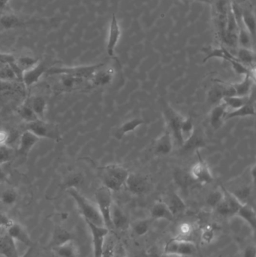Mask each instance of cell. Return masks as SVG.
Instances as JSON below:
<instances>
[{
	"mask_svg": "<svg viewBox=\"0 0 256 257\" xmlns=\"http://www.w3.org/2000/svg\"><path fill=\"white\" fill-rule=\"evenodd\" d=\"M97 169L102 186L111 192L120 191L125 187L130 173L124 166L118 164H107L99 166Z\"/></svg>",
	"mask_w": 256,
	"mask_h": 257,
	"instance_id": "1",
	"label": "cell"
},
{
	"mask_svg": "<svg viewBox=\"0 0 256 257\" xmlns=\"http://www.w3.org/2000/svg\"><path fill=\"white\" fill-rule=\"evenodd\" d=\"M67 193L75 201L77 208L85 222L93 223L98 226H105L103 219L96 202H93L87 199L75 187H69L67 190Z\"/></svg>",
	"mask_w": 256,
	"mask_h": 257,
	"instance_id": "2",
	"label": "cell"
},
{
	"mask_svg": "<svg viewBox=\"0 0 256 257\" xmlns=\"http://www.w3.org/2000/svg\"><path fill=\"white\" fill-rule=\"evenodd\" d=\"M103 63H98L94 65L78 66H57V67L48 68L46 75L48 77L57 75H66L75 78L90 81L93 74L103 66Z\"/></svg>",
	"mask_w": 256,
	"mask_h": 257,
	"instance_id": "3",
	"label": "cell"
},
{
	"mask_svg": "<svg viewBox=\"0 0 256 257\" xmlns=\"http://www.w3.org/2000/svg\"><path fill=\"white\" fill-rule=\"evenodd\" d=\"M112 193L111 190L102 186L97 189L95 194L96 204L103 219L104 224L109 230L114 229L111 220V208L114 202Z\"/></svg>",
	"mask_w": 256,
	"mask_h": 257,
	"instance_id": "4",
	"label": "cell"
},
{
	"mask_svg": "<svg viewBox=\"0 0 256 257\" xmlns=\"http://www.w3.org/2000/svg\"><path fill=\"white\" fill-rule=\"evenodd\" d=\"M26 130L36 135L39 139H50L54 142L61 140V134L55 125L48 123L44 120H38L26 124Z\"/></svg>",
	"mask_w": 256,
	"mask_h": 257,
	"instance_id": "5",
	"label": "cell"
},
{
	"mask_svg": "<svg viewBox=\"0 0 256 257\" xmlns=\"http://www.w3.org/2000/svg\"><path fill=\"white\" fill-rule=\"evenodd\" d=\"M221 188L223 192V198L214 210L223 217H234L243 204L231 191L222 186Z\"/></svg>",
	"mask_w": 256,
	"mask_h": 257,
	"instance_id": "6",
	"label": "cell"
},
{
	"mask_svg": "<svg viewBox=\"0 0 256 257\" xmlns=\"http://www.w3.org/2000/svg\"><path fill=\"white\" fill-rule=\"evenodd\" d=\"M163 114L166 122V128L171 132L174 142L181 145L180 137V128L186 117L182 115L180 112L174 110L168 104L164 105Z\"/></svg>",
	"mask_w": 256,
	"mask_h": 257,
	"instance_id": "7",
	"label": "cell"
},
{
	"mask_svg": "<svg viewBox=\"0 0 256 257\" xmlns=\"http://www.w3.org/2000/svg\"><path fill=\"white\" fill-rule=\"evenodd\" d=\"M239 26L237 20L231 10V5L228 9V20L225 33L221 38L220 41L223 45L228 48H238L237 39H238Z\"/></svg>",
	"mask_w": 256,
	"mask_h": 257,
	"instance_id": "8",
	"label": "cell"
},
{
	"mask_svg": "<svg viewBox=\"0 0 256 257\" xmlns=\"http://www.w3.org/2000/svg\"><path fill=\"white\" fill-rule=\"evenodd\" d=\"M197 154H198V161L192 166L189 170V173L197 184H201V185L210 184L214 179L213 173L208 164L203 160L199 151H197Z\"/></svg>",
	"mask_w": 256,
	"mask_h": 257,
	"instance_id": "9",
	"label": "cell"
},
{
	"mask_svg": "<svg viewBox=\"0 0 256 257\" xmlns=\"http://www.w3.org/2000/svg\"><path fill=\"white\" fill-rule=\"evenodd\" d=\"M164 252L175 253L182 257H190L196 252V244L190 240L176 238L165 245Z\"/></svg>",
	"mask_w": 256,
	"mask_h": 257,
	"instance_id": "10",
	"label": "cell"
},
{
	"mask_svg": "<svg viewBox=\"0 0 256 257\" xmlns=\"http://www.w3.org/2000/svg\"><path fill=\"white\" fill-rule=\"evenodd\" d=\"M86 223L91 233L93 257H102L105 238L109 234L110 230L105 226H98L88 222H86Z\"/></svg>",
	"mask_w": 256,
	"mask_h": 257,
	"instance_id": "11",
	"label": "cell"
},
{
	"mask_svg": "<svg viewBox=\"0 0 256 257\" xmlns=\"http://www.w3.org/2000/svg\"><path fill=\"white\" fill-rule=\"evenodd\" d=\"M125 187L129 193L133 195L145 194L150 188V183L147 177L143 176L140 174L129 173L126 179Z\"/></svg>",
	"mask_w": 256,
	"mask_h": 257,
	"instance_id": "12",
	"label": "cell"
},
{
	"mask_svg": "<svg viewBox=\"0 0 256 257\" xmlns=\"http://www.w3.org/2000/svg\"><path fill=\"white\" fill-rule=\"evenodd\" d=\"M229 6L230 4L225 0H218L214 5L215 24L219 40L225 33Z\"/></svg>",
	"mask_w": 256,
	"mask_h": 257,
	"instance_id": "13",
	"label": "cell"
},
{
	"mask_svg": "<svg viewBox=\"0 0 256 257\" xmlns=\"http://www.w3.org/2000/svg\"><path fill=\"white\" fill-rule=\"evenodd\" d=\"M48 69V68L45 63L39 62L33 68L25 71L22 76V83L24 87L30 88L36 85L42 79V77L46 75Z\"/></svg>",
	"mask_w": 256,
	"mask_h": 257,
	"instance_id": "14",
	"label": "cell"
},
{
	"mask_svg": "<svg viewBox=\"0 0 256 257\" xmlns=\"http://www.w3.org/2000/svg\"><path fill=\"white\" fill-rule=\"evenodd\" d=\"M40 141L41 139H39L38 136L29 130H26L20 137L18 148L16 151L17 154L26 158L28 157L32 150Z\"/></svg>",
	"mask_w": 256,
	"mask_h": 257,
	"instance_id": "15",
	"label": "cell"
},
{
	"mask_svg": "<svg viewBox=\"0 0 256 257\" xmlns=\"http://www.w3.org/2000/svg\"><path fill=\"white\" fill-rule=\"evenodd\" d=\"M99 68L89 81L92 87H105L112 82L115 76V71L112 67Z\"/></svg>",
	"mask_w": 256,
	"mask_h": 257,
	"instance_id": "16",
	"label": "cell"
},
{
	"mask_svg": "<svg viewBox=\"0 0 256 257\" xmlns=\"http://www.w3.org/2000/svg\"><path fill=\"white\" fill-rule=\"evenodd\" d=\"M121 30L117 17L114 14L112 15L109 32H108V42H107V53L110 57H114L116 47L120 40Z\"/></svg>",
	"mask_w": 256,
	"mask_h": 257,
	"instance_id": "17",
	"label": "cell"
},
{
	"mask_svg": "<svg viewBox=\"0 0 256 257\" xmlns=\"http://www.w3.org/2000/svg\"><path fill=\"white\" fill-rule=\"evenodd\" d=\"M0 257H21L16 241L3 229H0Z\"/></svg>",
	"mask_w": 256,
	"mask_h": 257,
	"instance_id": "18",
	"label": "cell"
},
{
	"mask_svg": "<svg viewBox=\"0 0 256 257\" xmlns=\"http://www.w3.org/2000/svg\"><path fill=\"white\" fill-rule=\"evenodd\" d=\"M174 139L171 132L165 128V131L156 139L154 144V153L157 155H168L174 147Z\"/></svg>",
	"mask_w": 256,
	"mask_h": 257,
	"instance_id": "19",
	"label": "cell"
},
{
	"mask_svg": "<svg viewBox=\"0 0 256 257\" xmlns=\"http://www.w3.org/2000/svg\"><path fill=\"white\" fill-rule=\"evenodd\" d=\"M57 78V87L61 91L71 92L78 90L83 87L85 82L89 83L86 80L75 78L66 75H53ZM51 77V76H50Z\"/></svg>",
	"mask_w": 256,
	"mask_h": 257,
	"instance_id": "20",
	"label": "cell"
},
{
	"mask_svg": "<svg viewBox=\"0 0 256 257\" xmlns=\"http://www.w3.org/2000/svg\"><path fill=\"white\" fill-rule=\"evenodd\" d=\"M43 21L39 20H24L15 15H5L0 18V24L6 29L22 28L27 26L42 24Z\"/></svg>",
	"mask_w": 256,
	"mask_h": 257,
	"instance_id": "21",
	"label": "cell"
},
{
	"mask_svg": "<svg viewBox=\"0 0 256 257\" xmlns=\"http://www.w3.org/2000/svg\"><path fill=\"white\" fill-rule=\"evenodd\" d=\"M6 232L15 241H19L28 247H33V241L30 235L25 228L20 223L15 222L12 226L6 230Z\"/></svg>",
	"mask_w": 256,
	"mask_h": 257,
	"instance_id": "22",
	"label": "cell"
},
{
	"mask_svg": "<svg viewBox=\"0 0 256 257\" xmlns=\"http://www.w3.org/2000/svg\"><path fill=\"white\" fill-rule=\"evenodd\" d=\"M227 113H228V110L222 102L216 104L212 108L209 115V121L213 130H219L223 126L224 123L226 120L225 117H226Z\"/></svg>",
	"mask_w": 256,
	"mask_h": 257,
	"instance_id": "23",
	"label": "cell"
},
{
	"mask_svg": "<svg viewBox=\"0 0 256 257\" xmlns=\"http://www.w3.org/2000/svg\"><path fill=\"white\" fill-rule=\"evenodd\" d=\"M111 220L113 228L119 230H125L129 226V220L124 211L115 202H113L111 211Z\"/></svg>",
	"mask_w": 256,
	"mask_h": 257,
	"instance_id": "24",
	"label": "cell"
},
{
	"mask_svg": "<svg viewBox=\"0 0 256 257\" xmlns=\"http://www.w3.org/2000/svg\"><path fill=\"white\" fill-rule=\"evenodd\" d=\"M255 84V74L245 75L240 82L232 83L233 88L237 96H249Z\"/></svg>",
	"mask_w": 256,
	"mask_h": 257,
	"instance_id": "25",
	"label": "cell"
},
{
	"mask_svg": "<svg viewBox=\"0 0 256 257\" xmlns=\"http://www.w3.org/2000/svg\"><path fill=\"white\" fill-rule=\"evenodd\" d=\"M203 51L206 54L205 58L203 62L206 63L207 60L212 58L222 59L228 62H231V60H235L236 57L234 54H231L225 47H209L203 49Z\"/></svg>",
	"mask_w": 256,
	"mask_h": 257,
	"instance_id": "26",
	"label": "cell"
},
{
	"mask_svg": "<svg viewBox=\"0 0 256 257\" xmlns=\"http://www.w3.org/2000/svg\"><path fill=\"white\" fill-rule=\"evenodd\" d=\"M173 178L177 187L183 190H188L197 184L191 176L189 171L177 168L173 172Z\"/></svg>",
	"mask_w": 256,
	"mask_h": 257,
	"instance_id": "27",
	"label": "cell"
},
{
	"mask_svg": "<svg viewBox=\"0 0 256 257\" xmlns=\"http://www.w3.org/2000/svg\"><path fill=\"white\" fill-rule=\"evenodd\" d=\"M216 84L207 92V99L210 104H219L223 98L227 96L226 84L225 81L217 80Z\"/></svg>",
	"mask_w": 256,
	"mask_h": 257,
	"instance_id": "28",
	"label": "cell"
},
{
	"mask_svg": "<svg viewBox=\"0 0 256 257\" xmlns=\"http://www.w3.org/2000/svg\"><path fill=\"white\" fill-rule=\"evenodd\" d=\"M150 215L155 220H165L171 221L174 220V214L170 211L167 204L163 201H157L155 202L150 210Z\"/></svg>",
	"mask_w": 256,
	"mask_h": 257,
	"instance_id": "29",
	"label": "cell"
},
{
	"mask_svg": "<svg viewBox=\"0 0 256 257\" xmlns=\"http://www.w3.org/2000/svg\"><path fill=\"white\" fill-rule=\"evenodd\" d=\"M19 199L18 190L13 187H6L0 191V205L3 208H12Z\"/></svg>",
	"mask_w": 256,
	"mask_h": 257,
	"instance_id": "30",
	"label": "cell"
},
{
	"mask_svg": "<svg viewBox=\"0 0 256 257\" xmlns=\"http://www.w3.org/2000/svg\"><path fill=\"white\" fill-rule=\"evenodd\" d=\"M52 253L54 257H78V247L73 239H71L52 247Z\"/></svg>",
	"mask_w": 256,
	"mask_h": 257,
	"instance_id": "31",
	"label": "cell"
},
{
	"mask_svg": "<svg viewBox=\"0 0 256 257\" xmlns=\"http://www.w3.org/2000/svg\"><path fill=\"white\" fill-rule=\"evenodd\" d=\"M27 99L38 118L44 120L48 108V103L45 98L40 96H33Z\"/></svg>",
	"mask_w": 256,
	"mask_h": 257,
	"instance_id": "32",
	"label": "cell"
},
{
	"mask_svg": "<svg viewBox=\"0 0 256 257\" xmlns=\"http://www.w3.org/2000/svg\"><path fill=\"white\" fill-rule=\"evenodd\" d=\"M255 115V102H252V99L243 106L234 110V111H228L225 119L238 118V117H254Z\"/></svg>",
	"mask_w": 256,
	"mask_h": 257,
	"instance_id": "33",
	"label": "cell"
},
{
	"mask_svg": "<svg viewBox=\"0 0 256 257\" xmlns=\"http://www.w3.org/2000/svg\"><path fill=\"white\" fill-rule=\"evenodd\" d=\"M236 217H239L242 220L245 222L252 230H255L256 227V214L255 210L248 205V204H243L240 207L239 211H237Z\"/></svg>",
	"mask_w": 256,
	"mask_h": 257,
	"instance_id": "34",
	"label": "cell"
},
{
	"mask_svg": "<svg viewBox=\"0 0 256 257\" xmlns=\"http://www.w3.org/2000/svg\"><path fill=\"white\" fill-rule=\"evenodd\" d=\"M165 203L169 208L174 217L183 214L186 209V205L183 199L177 193H172L168 196V201Z\"/></svg>",
	"mask_w": 256,
	"mask_h": 257,
	"instance_id": "35",
	"label": "cell"
},
{
	"mask_svg": "<svg viewBox=\"0 0 256 257\" xmlns=\"http://www.w3.org/2000/svg\"><path fill=\"white\" fill-rule=\"evenodd\" d=\"M144 124V120L141 118H132L123 123L115 133L117 139H122L128 133L135 131L137 128Z\"/></svg>",
	"mask_w": 256,
	"mask_h": 257,
	"instance_id": "36",
	"label": "cell"
},
{
	"mask_svg": "<svg viewBox=\"0 0 256 257\" xmlns=\"http://www.w3.org/2000/svg\"><path fill=\"white\" fill-rule=\"evenodd\" d=\"M236 58L246 67L255 69V54L253 50L246 48H237Z\"/></svg>",
	"mask_w": 256,
	"mask_h": 257,
	"instance_id": "37",
	"label": "cell"
},
{
	"mask_svg": "<svg viewBox=\"0 0 256 257\" xmlns=\"http://www.w3.org/2000/svg\"><path fill=\"white\" fill-rule=\"evenodd\" d=\"M250 99L251 96H228V97L223 98L220 102L224 104V105L226 107L228 111H231L243 106V105L247 103Z\"/></svg>",
	"mask_w": 256,
	"mask_h": 257,
	"instance_id": "38",
	"label": "cell"
},
{
	"mask_svg": "<svg viewBox=\"0 0 256 257\" xmlns=\"http://www.w3.org/2000/svg\"><path fill=\"white\" fill-rule=\"evenodd\" d=\"M18 114L20 117L25 122L26 124L33 123V122L39 120L37 116L35 114L34 111L32 109L31 107H30L27 99L24 101V102L21 103L19 107H18Z\"/></svg>",
	"mask_w": 256,
	"mask_h": 257,
	"instance_id": "39",
	"label": "cell"
},
{
	"mask_svg": "<svg viewBox=\"0 0 256 257\" xmlns=\"http://www.w3.org/2000/svg\"><path fill=\"white\" fill-rule=\"evenodd\" d=\"M194 134H195V126H194L192 120L189 117H185L180 132L181 146H183L186 142H189Z\"/></svg>",
	"mask_w": 256,
	"mask_h": 257,
	"instance_id": "40",
	"label": "cell"
},
{
	"mask_svg": "<svg viewBox=\"0 0 256 257\" xmlns=\"http://www.w3.org/2000/svg\"><path fill=\"white\" fill-rule=\"evenodd\" d=\"M253 42L254 38L244 28L241 22V24H239L238 39H237L238 48L253 50L252 49Z\"/></svg>",
	"mask_w": 256,
	"mask_h": 257,
	"instance_id": "41",
	"label": "cell"
},
{
	"mask_svg": "<svg viewBox=\"0 0 256 257\" xmlns=\"http://www.w3.org/2000/svg\"><path fill=\"white\" fill-rule=\"evenodd\" d=\"M0 81L4 83L21 82L12 66L4 63H0Z\"/></svg>",
	"mask_w": 256,
	"mask_h": 257,
	"instance_id": "42",
	"label": "cell"
},
{
	"mask_svg": "<svg viewBox=\"0 0 256 257\" xmlns=\"http://www.w3.org/2000/svg\"><path fill=\"white\" fill-rule=\"evenodd\" d=\"M241 22L244 28L250 33L252 37L255 34V18L250 10H242Z\"/></svg>",
	"mask_w": 256,
	"mask_h": 257,
	"instance_id": "43",
	"label": "cell"
},
{
	"mask_svg": "<svg viewBox=\"0 0 256 257\" xmlns=\"http://www.w3.org/2000/svg\"><path fill=\"white\" fill-rule=\"evenodd\" d=\"M39 60L35 57H30V56H21V57L16 58L15 63L21 72L24 73L25 71L36 66L37 63H39Z\"/></svg>",
	"mask_w": 256,
	"mask_h": 257,
	"instance_id": "44",
	"label": "cell"
},
{
	"mask_svg": "<svg viewBox=\"0 0 256 257\" xmlns=\"http://www.w3.org/2000/svg\"><path fill=\"white\" fill-rule=\"evenodd\" d=\"M16 154V151L10 145H0V166L12 161Z\"/></svg>",
	"mask_w": 256,
	"mask_h": 257,
	"instance_id": "45",
	"label": "cell"
},
{
	"mask_svg": "<svg viewBox=\"0 0 256 257\" xmlns=\"http://www.w3.org/2000/svg\"><path fill=\"white\" fill-rule=\"evenodd\" d=\"M71 239L72 238H71L70 233L67 230L63 228H58L56 229L55 232L53 235L52 241H51L52 247L60 245Z\"/></svg>",
	"mask_w": 256,
	"mask_h": 257,
	"instance_id": "46",
	"label": "cell"
},
{
	"mask_svg": "<svg viewBox=\"0 0 256 257\" xmlns=\"http://www.w3.org/2000/svg\"><path fill=\"white\" fill-rule=\"evenodd\" d=\"M223 198V192H222V188L217 189V190H213L209 193L207 197V204L210 208L215 209L216 207L219 205V202L222 201Z\"/></svg>",
	"mask_w": 256,
	"mask_h": 257,
	"instance_id": "47",
	"label": "cell"
},
{
	"mask_svg": "<svg viewBox=\"0 0 256 257\" xmlns=\"http://www.w3.org/2000/svg\"><path fill=\"white\" fill-rule=\"evenodd\" d=\"M150 221L149 220H140L135 222L132 225V229L135 235L138 236H144L150 229Z\"/></svg>",
	"mask_w": 256,
	"mask_h": 257,
	"instance_id": "48",
	"label": "cell"
},
{
	"mask_svg": "<svg viewBox=\"0 0 256 257\" xmlns=\"http://www.w3.org/2000/svg\"><path fill=\"white\" fill-rule=\"evenodd\" d=\"M114 237L111 236L108 234V236L105 238V244H104L103 253L102 257H114V250L116 248L115 241Z\"/></svg>",
	"mask_w": 256,
	"mask_h": 257,
	"instance_id": "49",
	"label": "cell"
},
{
	"mask_svg": "<svg viewBox=\"0 0 256 257\" xmlns=\"http://www.w3.org/2000/svg\"><path fill=\"white\" fill-rule=\"evenodd\" d=\"M193 232V228L189 223H183L178 228V236L177 238L180 239H187V237L190 236Z\"/></svg>",
	"mask_w": 256,
	"mask_h": 257,
	"instance_id": "50",
	"label": "cell"
},
{
	"mask_svg": "<svg viewBox=\"0 0 256 257\" xmlns=\"http://www.w3.org/2000/svg\"><path fill=\"white\" fill-rule=\"evenodd\" d=\"M215 236H216V233H215L214 229L211 226H207L203 229L201 232V240L207 244L211 243L215 239Z\"/></svg>",
	"mask_w": 256,
	"mask_h": 257,
	"instance_id": "51",
	"label": "cell"
},
{
	"mask_svg": "<svg viewBox=\"0 0 256 257\" xmlns=\"http://www.w3.org/2000/svg\"><path fill=\"white\" fill-rule=\"evenodd\" d=\"M15 222L7 214L0 211V229L7 230Z\"/></svg>",
	"mask_w": 256,
	"mask_h": 257,
	"instance_id": "52",
	"label": "cell"
},
{
	"mask_svg": "<svg viewBox=\"0 0 256 257\" xmlns=\"http://www.w3.org/2000/svg\"><path fill=\"white\" fill-rule=\"evenodd\" d=\"M10 133L5 128H0V145H8Z\"/></svg>",
	"mask_w": 256,
	"mask_h": 257,
	"instance_id": "53",
	"label": "cell"
},
{
	"mask_svg": "<svg viewBox=\"0 0 256 257\" xmlns=\"http://www.w3.org/2000/svg\"><path fill=\"white\" fill-rule=\"evenodd\" d=\"M255 247L253 245L248 246L244 250L243 257H255Z\"/></svg>",
	"mask_w": 256,
	"mask_h": 257,
	"instance_id": "54",
	"label": "cell"
},
{
	"mask_svg": "<svg viewBox=\"0 0 256 257\" xmlns=\"http://www.w3.org/2000/svg\"><path fill=\"white\" fill-rule=\"evenodd\" d=\"M114 257H127L126 256V251L124 248L121 245H116L115 250H114Z\"/></svg>",
	"mask_w": 256,
	"mask_h": 257,
	"instance_id": "55",
	"label": "cell"
},
{
	"mask_svg": "<svg viewBox=\"0 0 256 257\" xmlns=\"http://www.w3.org/2000/svg\"><path fill=\"white\" fill-rule=\"evenodd\" d=\"M6 180H7V174L5 172L4 169L2 168V166H0V186L3 183L6 182Z\"/></svg>",
	"mask_w": 256,
	"mask_h": 257,
	"instance_id": "56",
	"label": "cell"
},
{
	"mask_svg": "<svg viewBox=\"0 0 256 257\" xmlns=\"http://www.w3.org/2000/svg\"><path fill=\"white\" fill-rule=\"evenodd\" d=\"M159 257H182L179 256V255L175 254V253H165L164 252L162 255H161Z\"/></svg>",
	"mask_w": 256,
	"mask_h": 257,
	"instance_id": "57",
	"label": "cell"
},
{
	"mask_svg": "<svg viewBox=\"0 0 256 257\" xmlns=\"http://www.w3.org/2000/svg\"><path fill=\"white\" fill-rule=\"evenodd\" d=\"M33 251V247H29L28 250H27L25 253L21 257H30Z\"/></svg>",
	"mask_w": 256,
	"mask_h": 257,
	"instance_id": "58",
	"label": "cell"
},
{
	"mask_svg": "<svg viewBox=\"0 0 256 257\" xmlns=\"http://www.w3.org/2000/svg\"><path fill=\"white\" fill-rule=\"evenodd\" d=\"M9 0H0V10L3 9V8L6 7L7 3H9Z\"/></svg>",
	"mask_w": 256,
	"mask_h": 257,
	"instance_id": "59",
	"label": "cell"
},
{
	"mask_svg": "<svg viewBox=\"0 0 256 257\" xmlns=\"http://www.w3.org/2000/svg\"><path fill=\"white\" fill-rule=\"evenodd\" d=\"M200 1L205 2V3H210L212 0H200Z\"/></svg>",
	"mask_w": 256,
	"mask_h": 257,
	"instance_id": "60",
	"label": "cell"
}]
</instances>
